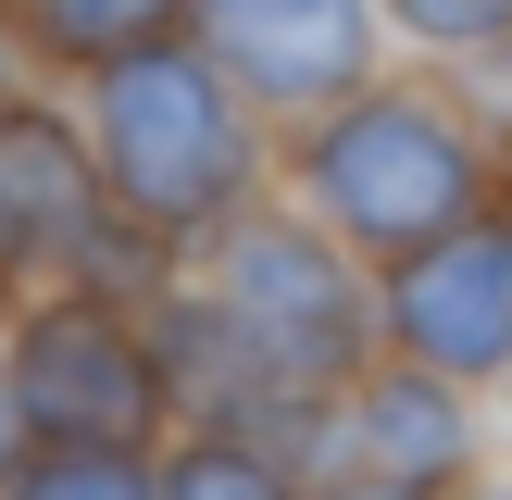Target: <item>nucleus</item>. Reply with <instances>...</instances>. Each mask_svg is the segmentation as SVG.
Here are the masks:
<instances>
[{"instance_id":"f8f14e48","label":"nucleus","mask_w":512,"mask_h":500,"mask_svg":"<svg viewBox=\"0 0 512 500\" xmlns=\"http://www.w3.org/2000/svg\"><path fill=\"white\" fill-rule=\"evenodd\" d=\"M375 13H388V50H413V63H450V50L512 38V0H375Z\"/></svg>"},{"instance_id":"1a4fd4ad","label":"nucleus","mask_w":512,"mask_h":500,"mask_svg":"<svg viewBox=\"0 0 512 500\" xmlns=\"http://www.w3.org/2000/svg\"><path fill=\"white\" fill-rule=\"evenodd\" d=\"M188 13H200V0H13L38 75H63V88H75V75H100V63H125V50L188 38Z\"/></svg>"},{"instance_id":"6e6552de","label":"nucleus","mask_w":512,"mask_h":500,"mask_svg":"<svg viewBox=\"0 0 512 500\" xmlns=\"http://www.w3.org/2000/svg\"><path fill=\"white\" fill-rule=\"evenodd\" d=\"M338 400H350V475H400V488L450 500V488H475L500 463V388L438 375L413 350H375Z\"/></svg>"},{"instance_id":"7ed1b4c3","label":"nucleus","mask_w":512,"mask_h":500,"mask_svg":"<svg viewBox=\"0 0 512 500\" xmlns=\"http://www.w3.org/2000/svg\"><path fill=\"white\" fill-rule=\"evenodd\" d=\"M200 288L238 325V350L288 388H350V375L388 350V313H375V263L313 213V200L263 188L213 250H200Z\"/></svg>"},{"instance_id":"4468645a","label":"nucleus","mask_w":512,"mask_h":500,"mask_svg":"<svg viewBox=\"0 0 512 500\" xmlns=\"http://www.w3.org/2000/svg\"><path fill=\"white\" fill-rule=\"evenodd\" d=\"M38 88V50H25V25H13V0H0V100H25Z\"/></svg>"},{"instance_id":"423d86ee","label":"nucleus","mask_w":512,"mask_h":500,"mask_svg":"<svg viewBox=\"0 0 512 500\" xmlns=\"http://www.w3.org/2000/svg\"><path fill=\"white\" fill-rule=\"evenodd\" d=\"M100 213H113V188H100L88 113H75L63 75H38L25 100H0V313L50 275H75Z\"/></svg>"},{"instance_id":"f3484780","label":"nucleus","mask_w":512,"mask_h":500,"mask_svg":"<svg viewBox=\"0 0 512 500\" xmlns=\"http://www.w3.org/2000/svg\"><path fill=\"white\" fill-rule=\"evenodd\" d=\"M450 500H512V450H500L488 475H475V488H450Z\"/></svg>"},{"instance_id":"f03ea898","label":"nucleus","mask_w":512,"mask_h":500,"mask_svg":"<svg viewBox=\"0 0 512 500\" xmlns=\"http://www.w3.org/2000/svg\"><path fill=\"white\" fill-rule=\"evenodd\" d=\"M75 113H88L100 188L138 225H163L175 250H213L275 188V138H288L200 38H163V50H125V63L75 75Z\"/></svg>"},{"instance_id":"f257e3e1","label":"nucleus","mask_w":512,"mask_h":500,"mask_svg":"<svg viewBox=\"0 0 512 500\" xmlns=\"http://www.w3.org/2000/svg\"><path fill=\"white\" fill-rule=\"evenodd\" d=\"M275 188L313 200L363 263H400V250H425L438 225L488 213L512 188V163H500L488 125L438 88V63L425 75L388 63V75H363L350 100H325V113H300L288 138H275Z\"/></svg>"},{"instance_id":"2eb2a0df","label":"nucleus","mask_w":512,"mask_h":500,"mask_svg":"<svg viewBox=\"0 0 512 500\" xmlns=\"http://www.w3.org/2000/svg\"><path fill=\"white\" fill-rule=\"evenodd\" d=\"M300 500H438V488H400V475H325V488H300Z\"/></svg>"},{"instance_id":"0eeeda50","label":"nucleus","mask_w":512,"mask_h":500,"mask_svg":"<svg viewBox=\"0 0 512 500\" xmlns=\"http://www.w3.org/2000/svg\"><path fill=\"white\" fill-rule=\"evenodd\" d=\"M188 38L213 50L275 125H300V113H325V100H350L363 75H388V13H375V0H200Z\"/></svg>"},{"instance_id":"9d476101","label":"nucleus","mask_w":512,"mask_h":500,"mask_svg":"<svg viewBox=\"0 0 512 500\" xmlns=\"http://www.w3.org/2000/svg\"><path fill=\"white\" fill-rule=\"evenodd\" d=\"M0 500H163V450L125 438H25L0 463Z\"/></svg>"},{"instance_id":"9b49d317","label":"nucleus","mask_w":512,"mask_h":500,"mask_svg":"<svg viewBox=\"0 0 512 500\" xmlns=\"http://www.w3.org/2000/svg\"><path fill=\"white\" fill-rule=\"evenodd\" d=\"M163 500H300V475L263 463L250 438H225V425H175L163 438Z\"/></svg>"},{"instance_id":"ddd939ff","label":"nucleus","mask_w":512,"mask_h":500,"mask_svg":"<svg viewBox=\"0 0 512 500\" xmlns=\"http://www.w3.org/2000/svg\"><path fill=\"white\" fill-rule=\"evenodd\" d=\"M438 88L463 100L475 125H488V138H500V163H512V38H488V50H450V63H438Z\"/></svg>"},{"instance_id":"20e7f679","label":"nucleus","mask_w":512,"mask_h":500,"mask_svg":"<svg viewBox=\"0 0 512 500\" xmlns=\"http://www.w3.org/2000/svg\"><path fill=\"white\" fill-rule=\"evenodd\" d=\"M0 350H13V388H25V438H125V450H163L175 425V363L150 338V300L113 288H25L0 313Z\"/></svg>"},{"instance_id":"39448f33","label":"nucleus","mask_w":512,"mask_h":500,"mask_svg":"<svg viewBox=\"0 0 512 500\" xmlns=\"http://www.w3.org/2000/svg\"><path fill=\"white\" fill-rule=\"evenodd\" d=\"M375 313H388V350L475 375V388H512V188L488 213L438 225L425 250L375 263Z\"/></svg>"},{"instance_id":"dca6fc26","label":"nucleus","mask_w":512,"mask_h":500,"mask_svg":"<svg viewBox=\"0 0 512 500\" xmlns=\"http://www.w3.org/2000/svg\"><path fill=\"white\" fill-rule=\"evenodd\" d=\"M25 450V388H13V350H0V463Z\"/></svg>"}]
</instances>
